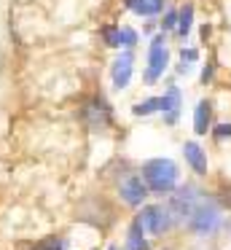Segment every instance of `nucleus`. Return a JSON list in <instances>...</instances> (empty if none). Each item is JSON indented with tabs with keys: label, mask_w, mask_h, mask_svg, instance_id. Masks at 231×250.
I'll use <instances>...</instances> for the list:
<instances>
[{
	"label": "nucleus",
	"mask_w": 231,
	"mask_h": 250,
	"mask_svg": "<svg viewBox=\"0 0 231 250\" xmlns=\"http://www.w3.org/2000/svg\"><path fill=\"white\" fill-rule=\"evenodd\" d=\"M140 178L145 180V186H148L150 194H172V191L177 188V180H180V169H177V164L172 162V159L167 156H159V159H148V162L143 164V169H140Z\"/></svg>",
	"instance_id": "obj_1"
},
{
	"label": "nucleus",
	"mask_w": 231,
	"mask_h": 250,
	"mask_svg": "<svg viewBox=\"0 0 231 250\" xmlns=\"http://www.w3.org/2000/svg\"><path fill=\"white\" fill-rule=\"evenodd\" d=\"M186 221H188V229H191L193 234L207 237V234H212L215 229H218V223H220V207L202 194V199L193 205L191 215H188Z\"/></svg>",
	"instance_id": "obj_2"
},
{
	"label": "nucleus",
	"mask_w": 231,
	"mask_h": 250,
	"mask_svg": "<svg viewBox=\"0 0 231 250\" xmlns=\"http://www.w3.org/2000/svg\"><path fill=\"white\" fill-rule=\"evenodd\" d=\"M169 67V49H167V33H156L153 38H150L148 43V65H145V83H156L161 76H164V70Z\"/></svg>",
	"instance_id": "obj_3"
},
{
	"label": "nucleus",
	"mask_w": 231,
	"mask_h": 250,
	"mask_svg": "<svg viewBox=\"0 0 231 250\" xmlns=\"http://www.w3.org/2000/svg\"><path fill=\"white\" fill-rule=\"evenodd\" d=\"M81 119H84V124L89 126L91 132H105L107 126L113 124V110H110V105H107L105 97L94 94V97H89L84 103V108H81Z\"/></svg>",
	"instance_id": "obj_4"
},
{
	"label": "nucleus",
	"mask_w": 231,
	"mask_h": 250,
	"mask_svg": "<svg viewBox=\"0 0 231 250\" xmlns=\"http://www.w3.org/2000/svg\"><path fill=\"white\" fill-rule=\"evenodd\" d=\"M137 221L143 223V229L148 234L161 237V234H167L172 229L175 218H172L169 210H167V205H145L143 210L137 212Z\"/></svg>",
	"instance_id": "obj_5"
},
{
	"label": "nucleus",
	"mask_w": 231,
	"mask_h": 250,
	"mask_svg": "<svg viewBox=\"0 0 231 250\" xmlns=\"http://www.w3.org/2000/svg\"><path fill=\"white\" fill-rule=\"evenodd\" d=\"M199 199H202V194H199L193 186H188V183L186 186H177V188L169 194V199H167V210L172 212L175 221H186Z\"/></svg>",
	"instance_id": "obj_6"
},
{
	"label": "nucleus",
	"mask_w": 231,
	"mask_h": 250,
	"mask_svg": "<svg viewBox=\"0 0 231 250\" xmlns=\"http://www.w3.org/2000/svg\"><path fill=\"white\" fill-rule=\"evenodd\" d=\"M148 186H145V180L140 178V175H126V178L121 180V186H118V196H121V202H126L129 207H140L145 199H148Z\"/></svg>",
	"instance_id": "obj_7"
},
{
	"label": "nucleus",
	"mask_w": 231,
	"mask_h": 250,
	"mask_svg": "<svg viewBox=\"0 0 231 250\" xmlns=\"http://www.w3.org/2000/svg\"><path fill=\"white\" fill-rule=\"evenodd\" d=\"M132 73H134V54L129 49H124L121 54L113 60L110 65V81H113V89H126L129 81H132Z\"/></svg>",
	"instance_id": "obj_8"
},
{
	"label": "nucleus",
	"mask_w": 231,
	"mask_h": 250,
	"mask_svg": "<svg viewBox=\"0 0 231 250\" xmlns=\"http://www.w3.org/2000/svg\"><path fill=\"white\" fill-rule=\"evenodd\" d=\"M183 108V94L177 86H167V92L161 94V113H164V124H175Z\"/></svg>",
	"instance_id": "obj_9"
},
{
	"label": "nucleus",
	"mask_w": 231,
	"mask_h": 250,
	"mask_svg": "<svg viewBox=\"0 0 231 250\" xmlns=\"http://www.w3.org/2000/svg\"><path fill=\"white\" fill-rule=\"evenodd\" d=\"M183 156H186L188 167H191L196 175H207V153L202 151L199 143H193V140L183 143Z\"/></svg>",
	"instance_id": "obj_10"
},
{
	"label": "nucleus",
	"mask_w": 231,
	"mask_h": 250,
	"mask_svg": "<svg viewBox=\"0 0 231 250\" xmlns=\"http://www.w3.org/2000/svg\"><path fill=\"white\" fill-rule=\"evenodd\" d=\"M212 129V103L210 100H199L193 108V132L196 135H207Z\"/></svg>",
	"instance_id": "obj_11"
},
{
	"label": "nucleus",
	"mask_w": 231,
	"mask_h": 250,
	"mask_svg": "<svg viewBox=\"0 0 231 250\" xmlns=\"http://www.w3.org/2000/svg\"><path fill=\"white\" fill-rule=\"evenodd\" d=\"M124 6H126L129 11H134L137 17L153 19L164 11V0H124Z\"/></svg>",
	"instance_id": "obj_12"
},
{
	"label": "nucleus",
	"mask_w": 231,
	"mask_h": 250,
	"mask_svg": "<svg viewBox=\"0 0 231 250\" xmlns=\"http://www.w3.org/2000/svg\"><path fill=\"white\" fill-rule=\"evenodd\" d=\"M145 234H148V231L143 229V223L134 218V221L129 223V231H126V250H150Z\"/></svg>",
	"instance_id": "obj_13"
},
{
	"label": "nucleus",
	"mask_w": 231,
	"mask_h": 250,
	"mask_svg": "<svg viewBox=\"0 0 231 250\" xmlns=\"http://www.w3.org/2000/svg\"><path fill=\"white\" fill-rule=\"evenodd\" d=\"M191 27H193V6H191V3H186V6L177 11V27H175L177 38L186 41L188 33H191Z\"/></svg>",
	"instance_id": "obj_14"
},
{
	"label": "nucleus",
	"mask_w": 231,
	"mask_h": 250,
	"mask_svg": "<svg viewBox=\"0 0 231 250\" xmlns=\"http://www.w3.org/2000/svg\"><path fill=\"white\" fill-rule=\"evenodd\" d=\"M199 60L196 49H180V62H177V76H188L191 73V65Z\"/></svg>",
	"instance_id": "obj_15"
},
{
	"label": "nucleus",
	"mask_w": 231,
	"mask_h": 250,
	"mask_svg": "<svg viewBox=\"0 0 231 250\" xmlns=\"http://www.w3.org/2000/svg\"><path fill=\"white\" fill-rule=\"evenodd\" d=\"M156 110H161V97H148V100H143V103L132 105L134 116H150V113H156Z\"/></svg>",
	"instance_id": "obj_16"
},
{
	"label": "nucleus",
	"mask_w": 231,
	"mask_h": 250,
	"mask_svg": "<svg viewBox=\"0 0 231 250\" xmlns=\"http://www.w3.org/2000/svg\"><path fill=\"white\" fill-rule=\"evenodd\" d=\"M32 250H67V239H64V237H57V234H51V237H43Z\"/></svg>",
	"instance_id": "obj_17"
},
{
	"label": "nucleus",
	"mask_w": 231,
	"mask_h": 250,
	"mask_svg": "<svg viewBox=\"0 0 231 250\" xmlns=\"http://www.w3.org/2000/svg\"><path fill=\"white\" fill-rule=\"evenodd\" d=\"M102 38H105V46H110V49H121V27H116V24L105 27L102 30Z\"/></svg>",
	"instance_id": "obj_18"
},
{
	"label": "nucleus",
	"mask_w": 231,
	"mask_h": 250,
	"mask_svg": "<svg viewBox=\"0 0 231 250\" xmlns=\"http://www.w3.org/2000/svg\"><path fill=\"white\" fill-rule=\"evenodd\" d=\"M137 46V33L132 27H121V49H134Z\"/></svg>",
	"instance_id": "obj_19"
},
{
	"label": "nucleus",
	"mask_w": 231,
	"mask_h": 250,
	"mask_svg": "<svg viewBox=\"0 0 231 250\" xmlns=\"http://www.w3.org/2000/svg\"><path fill=\"white\" fill-rule=\"evenodd\" d=\"M175 27H177V11L169 8V11L164 14V19H161V33H172Z\"/></svg>",
	"instance_id": "obj_20"
},
{
	"label": "nucleus",
	"mask_w": 231,
	"mask_h": 250,
	"mask_svg": "<svg viewBox=\"0 0 231 250\" xmlns=\"http://www.w3.org/2000/svg\"><path fill=\"white\" fill-rule=\"evenodd\" d=\"M210 132H212L218 140H223V137H231V124H218L215 129H210Z\"/></svg>",
	"instance_id": "obj_21"
},
{
	"label": "nucleus",
	"mask_w": 231,
	"mask_h": 250,
	"mask_svg": "<svg viewBox=\"0 0 231 250\" xmlns=\"http://www.w3.org/2000/svg\"><path fill=\"white\" fill-rule=\"evenodd\" d=\"M212 73H215L212 62H207V65H204V70H202V83H210V81H212Z\"/></svg>",
	"instance_id": "obj_22"
},
{
	"label": "nucleus",
	"mask_w": 231,
	"mask_h": 250,
	"mask_svg": "<svg viewBox=\"0 0 231 250\" xmlns=\"http://www.w3.org/2000/svg\"><path fill=\"white\" fill-rule=\"evenodd\" d=\"M107 250H118V248H116V245H110V248H107Z\"/></svg>",
	"instance_id": "obj_23"
}]
</instances>
